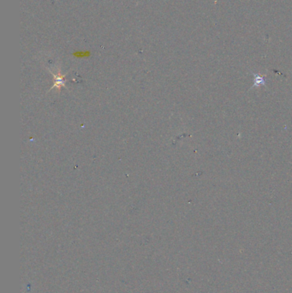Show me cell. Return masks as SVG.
Returning <instances> with one entry per match:
<instances>
[{
	"mask_svg": "<svg viewBox=\"0 0 292 293\" xmlns=\"http://www.w3.org/2000/svg\"><path fill=\"white\" fill-rule=\"evenodd\" d=\"M74 56L76 58H87L90 56V52L89 51H78L74 53Z\"/></svg>",
	"mask_w": 292,
	"mask_h": 293,
	"instance_id": "6da1fadb",
	"label": "cell"
}]
</instances>
